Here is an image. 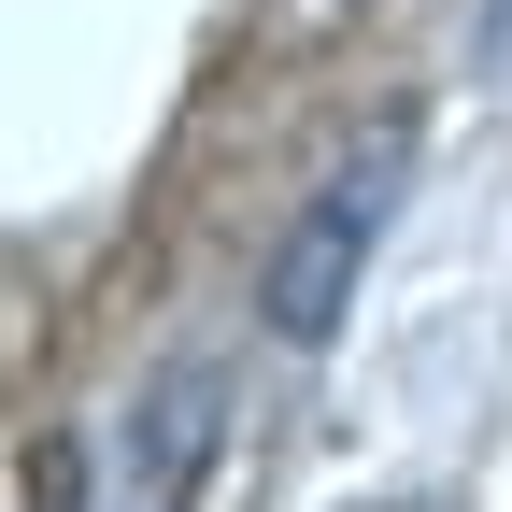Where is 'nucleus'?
Listing matches in <instances>:
<instances>
[{
    "label": "nucleus",
    "mask_w": 512,
    "mask_h": 512,
    "mask_svg": "<svg viewBox=\"0 0 512 512\" xmlns=\"http://www.w3.org/2000/svg\"><path fill=\"white\" fill-rule=\"evenodd\" d=\"M214 441H228V384L214 370H157L143 399H128V427L100 441L86 512H185L200 470H214Z\"/></svg>",
    "instance_id": "obj_2"
},
{
    "label": "nucleus",
    "mask_w": 512,
    "mask_h": 512,
    "mask_svg": "<svg viewBox=\"0 0 512 512\" xmlns=\"http://www.w3.org/2000/svg\"><path fill=\"white\" fill-rule=\"evenodd\" d=\"M399 171H413V114H370V143L342 157V185H328V200L285 228V256H271V328H285V342H328V328H342L370 242H384V214H399Z\"/></svg>",
    "instance_id": "obj_1"
}]
</instances>
